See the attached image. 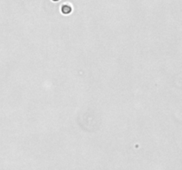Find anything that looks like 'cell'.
<instances>
[{
	"label": "cell",
	"mask_w": 182,
	"mask_h": 170,
	"mask_svg": "<svg viewBox=\"0 0 182 170\" xmlns=\"http://www.w3.org/2000/svg\"><path fill=\"white\" fill-rule=\"evenodd\" d=\"M61 13L64 14H69L71 13L72 7H71L69 5H68V4H64L63 6H61Z\"/></svg>",
	"instance_id": "1"
}]
</instances>
